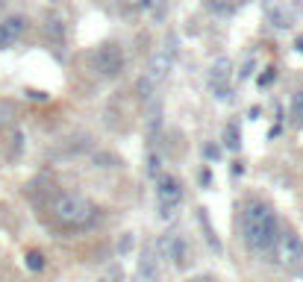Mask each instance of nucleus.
<instances>
[{
	"instance_id": "nucleus-8",
	"label": "nucleus",
	"mask_w": 303,
	"mask_h": 282,
	"mask_svg": "<svg viewBox=\"0 0 303 282\" xmlns=\"http://www.w3.org/2000/svg\"><path fill=\"white\" fill-rule=\"evenodd\" d=\"M24 30H27V18L24 15H9L0 21V50L12 47L18 38L24 35Z\"/></svg>"
},
{
	"instance_id": "nucleus-13",
	"label": "nucleus",
	"mask_w": 303,
	"mask_h": 282,
	"mask_svg": "<svg viewBox=\"0 0 303 282\" xmlns=\"http://www.w3.org/2000/svg\"><path fill=\"white\" fill-rule=\"evenodd\" d=\"M197 220H200V227L206 230L209 247H212V250H221V241H218V235H215V230H212V223H209V215H206V209H200V212H197Z\"/></svg>"
},
{
	"instance_id": "nucleus-12",
	"label": "nucleus",
	"mask_w": 303,
	"mask_h": 282,
	"mask_svg": "<svg viewBox=\"0 0 303 282\" xmlns=\"http://www.w3.org/2000/svg\"><path fill=\"white\" fill-rule=\"evenodd\" d=\"M224 144H227V150H233V153L241 147V135H238V124H236V121L227 124V130H224Z\"/></svg>"
},
{
	"instance_id": "nucleus-16",
	"label": "nucleus",
	"mask_w": 303,
	"mask_h": 282,
	"mask_svg": "<svg viewBox=\"0 0 303 282\" xmlns=\"http://www.w3.org/2000/svg\"><path fill=\"white\" fill-rule=\"evenodd\" d=\"M12 118H15V106L12 103H0V130L6 124H12Z\"/></svg>"
},
{
	"instance_id": "nucleus-1",
	"label": "nucleus",
	"mask_w": 303,
	"mask_h": 282,
	"mask_svg": "<svg viewBox=\"0 0 303 282\" xmlns=\"http://www.w3.org/2000/svg\"><path fill=\"white\" fill-rule=\"evenodd\" d=\"M241 230H244V241H247L250 250H256V253L271 250L274 241H277V215H274V209L262 200L247 203L244 217H241Z\"/></svg>"
},
{
	"instance_id": "nucleus-24",
	"label": "nucleus",
	"mask_w": 303,
	"mask_h": 282,
	"mask_svg": "<svg viewBox=\"0 0 303 282\" xmlns=\"http://www.w3.org/2000/svg\"><path fill=\"white\" fill-rule=\"evenodd\" d=\"M3 9H6V0H0V12H3Z\"/></svg>"
},
{
	"instance_id": "nucleus-11",
	"label": "nucleus",
	"mask_w": 303,
	"mask_h": 282,
	"mask_svg": "<svg viewBox=\"0 0 303 282\" xmlns=\"http://www.w3.org/2000/svg\"><path fill=\"white\" fill-rule=\"evenodd\" d=\"M171 259L177 267H185L188 265V247H185V238H174L171 241Z\"/></svg>"
},
{
	"instance_id": "nucleus-6",
	"label": "nucleus",
	"mask_w": 303,
	"mask_h": 282,
	"mask_svg": "<svg viewBox=\"0 0 303 282\" xmlns=\"http://www.w3.org/2000/svg\"><path fill=\"white\" fill-rule=\"evenodd\" d=\"M94 71L100 77H118L124 71V53H121L118 44H103L94 53Z\"/></svg>"
},
{
	"instance_id": "nucleus-19",
	"label": "nucleus",
	"mask_w": 303,
	"mask_h": 282,
	"mask_svg": "<svg viewBox=\"0 0 303 282\" xmlns=\"http://www.w3.org/2000/svg\"><path fill=\"white\" fill-rule=\"evenodd\" d=\"M21 147H24V135L15 133V144H12V156H21Z\"/></svg>"
},
{
	"instance_id": "nucleus-7",
	"label": "nucleus",
	"mask_w": 303,
	"mask_h": 282,
	"mask_svg": "<svg viewBox=\"0 0 303 282\" xmlns=\"http://www.w3.org/2000/svg\"><path fill=\"white\" fill-rule=\"evenodd\" d=\"M230 77H233V62L227 56H218L209 68V88L218 100L230 97Z\"/></svg>"
},
{
	"instance_id": "nucleus-9",
	"label": "nucleus",
	"mask_w": 303,
	"mask_h": 282,
	"mask_svg": "<svg viewBox=\"0 0 303 282\" xmlns=\"http://www.w3.org/2000/svg\"><path fill=\"white\" fill-rule=\"evenodd\" d=\"M133 282H159V262L153 259V247H144L141 259H138V267H135Z\"/></svg>"
},
{
	"instance_id": "nucleus-15",
	"label": "nucleus",
	"mask_w": 303,
	"mask_h": 282,
	"mask_svg": "<svg viewBox=\"0 0 303 282\" xmlns=\"http://www.w3.org/2000/svg\"><path fill=\"white\" fill-rule=\"evenodd\" d=\"M291 118H294V124L303 127V91H297L294 100H291Z\"/></svg>"
},
{
	"instance_id": "nucleus-5",
	"label": "nucleus",
	"mask_w": 303,
	"mask_h": 282,
	"mask_svg": "<svg viewBox=\"0 0 303 282\" xmlns=\"http://www.w3.org/2000/svg\"><path fill=\"white\" fill-rule=\"evenodd\" d=\"M180 203H183V185L177 183L174 177H159V183H156V206H159V215L171 220L174 212L180 209Z\"/></svg>"
},
{
	"instance_id": "nucleus-14",
	"label": "nucleus",
	"mask_w": 303,
	"mask_h": 282,
	"mask_svg": "<svg viewBox=\"0 0 303 282\" xmlns=\"http://www.w3.org/2000/svg\"><path fill=\"white\" fill-rule=\"evenodd\" d=\"M47 33L53 35V38H62L65 35V21L59 15H50V21H47Z\"/></svg>"
},
{
	"instance_id": "nucleus-4",
	"label": "nucleus",
	"mask_w": 303,
	"mask_h": 282,
	"mask_svg": "<svg viewBox=\"0 0 303 282\" xmlns=\"http://www.w3.org/2000/svg\"><path fill=\"white\" fill-rule=\"evenodd\" d=\"M271 250H274L277 265L286 267V270H297V267L303 265V241L294 233L277 235V241H274V247Z\"/></svg>"
},
{
	"instance_id": "nucleus-2",
	"label": "nucleus",
	"mask_w": 303,
	"mask_h": 282,
	"mask_svg": "<svg viewBox=\"0 0 303 282\" xmlns=\"http://www.w3.org/2000/svg\"><path fill=\"white\" fill-rule=\"evenodd\" d=\"M177 35L168 33L165 35V41L156 47V53L150 56V62L144 68V74H141V80H138V94L141 97H150L153 91H156V85L165 83V77H168L171 71H174V62H177Z\"/></svg>"
},
{
	"instance_id": "nucleus-3",
	"label": "nucleus",
	"mask_w": 303,
	"mask_h": 282,
	"mask_svg": "<svg viewBox=\"0 0 303 282\" xmlns=\"http://www.w3.org/2000/svg\"><path fill=\"white\" fill-rule=\"evenodd\" d=\"M94 203L83 194H59L56 203H53V215L56 220L62 223V227H85V223H91L94 220Z\"/></svg>"
},
{
	"instance_id": "nucleus-22",
	"label": "nucleus",
	"mask_w": 303,
	"mask_h": 282,
	"mask_svg": "<svg viewBox=\"0 0 303 282\" xmlns=\"http://www.w3.org/2000/svg\"><path fill=\"white\" fill-rule=\"evenodd\" d=\"M156 171H159V159H156V156H150V174H153V177H156Z\"/></svg>"
},
{
	"instance_id": "nucleus-20",
	"label": "nucleus",
	"mask_w": 303,
	"mask_h": 282,
	"mask_svg": "<svg viewBox=\"0 0 303 282\" xmlns=\"http://www.w3.org/2000/svg\"><path fill=\"white\" fill-rule=\"evenodd\" d=\"M27 97H30V100H47V94H44V91H35V88H30V91H27Z\"/></svg>"
},
{
	"instance_id": "nucleus-18",
	"label": "nucleus",
	"mask_w": 303,
	"mask_h": 282,
	"mask_svg": "<svg viewBox=\"0 0 303 282\" xmlns=\"http://www.w3.org/2000/svg\"><path fill=\"white\" fill-rule=\"evenodd\" d=\"M274 77H277V68L271 65V68H265V74H262V77H259V85H262V88H265V85L271 83V80H274Z\"/></svg>"
},
{
	"instance_id": "nucleus-21",
	"label": "nucleus",
	"mask_w": 303,
	"mask_h": 282,
	"mask_svg": "<svg viewBox=\"0 0 303 282\" xmlns=\"http://www.w3.org/2000/svg\"><path fill=\"white\" fill-rule=\"evenodd\" d=\"M130 6H135V9H147L150 6V0H127Z\"/></svg>"
},
{
	"instance_id": "nucleus-17",
	"label": "nucleus",
	"mask_w": 303,
	"mask_h": 282,
	"mask_svg": "<svg viewBox=\"0 0 303 282\" xmlns=\"http://www.w3.org/2000/svg\"><path fill=\"white\" fill-rule=\"evenodd\" d=\"M27 267H30V270H41V267H44V256H41V253H27Z\"/></svg>"
},
{
	"instance_id": "nucleus-10",
	"label": "nucleus",
	"mask_w": 303,
	"mask_h": 282,
	"mask_svg": "<svg viewBox=\"0 0 303 282\" xmlns=\"http://www.w3.org/2000/svg\"><path fill=\"white\" fill-rule=\"evenodd\" d=\"M265 15H268V21L274 27H280V30H288V27L294 24V21H291V12H288L280 0H268V3H265Z\"/></svg>"
},
{
	"instance_id": "nucleus-23",
	"label": "nucleus",
	"mask_w": 303,
	"mask_h": 282,
	"mask_svg": "<svg viewBox=\"0 0 303 282\" xmlns=\"http://www.w3.org/2000/svg\"><path fill=\"white\" fill-rule=\"evenodd\" d=\"M297 50L303 53V35H297Z\"/></svg>"
}]
</instances>
